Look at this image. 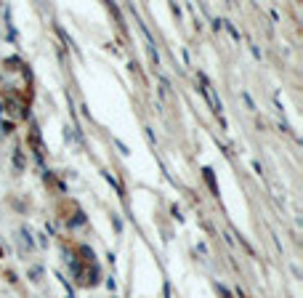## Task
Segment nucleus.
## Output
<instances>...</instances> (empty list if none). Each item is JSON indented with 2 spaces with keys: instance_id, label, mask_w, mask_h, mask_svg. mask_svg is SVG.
Here are the masks:
<instances>
[{
  "instance_id": "4",
  "label": "nucleus",
  "mask_w": 303,
  "mask_h": 298,
  "mask_svg": "<svg viewBox=\"0 0 303 298\" xmlns=\"http://www.w3.org/2000/svg\"><path fill=\"white\" fill-rule=\"evenodd\" d=\"M242 99H245V104L250 106V109H255V104H253V99H250V94H242Z\"/></svg>"
},
{
  "instance_id": "1",
  "label": "nucleus",
  "mask_w": 303,
  "mask_h": 298,
  "mask_svg": "<svg viewBox=\"0 0 303 298\" xmlns=\"http://www.w3.org/2000/svg\"><path fill=\"white\" fill-rule=\"evenodd\" d=\"M104 179H106V181H109V184L114 187V192H117V195H122V187L117 184V181H114V176H112V173H104Z\"/></svg>"
},
{
  "instance_id": "2",
  "label": "nucleus",
  "mask_w": 303,
  "mask_h": 298,
  "mask_svg": "<svg viewBox=\"0 0 303 298\" xmlns=\"http://www.w3.org/2000/svg\"><path fill=\"white\" fill-rule=\"evenodd\" d=\"M223 27H226V29H229V35H231V37H234V40H239V29H237L234 24H231V21H223Z\"/></svg>"
},
{
  "instance_id": "3",
  "label": "nucleus",
  "mask_w": 303,
  "mask_h": 298,
  "mask_svg": "<svg viewBox=\"0 0 303 298\" xmlns=\"http://www.w3.org/2000/svg\"><path fill=\"white\" fill-rule=\"evenodd\" d=\"M80 253H83L85 258H88V261H93V258H96V256H93V250H91L88 245H83V248H80Z\"/></svg>"
}]
</instances>
